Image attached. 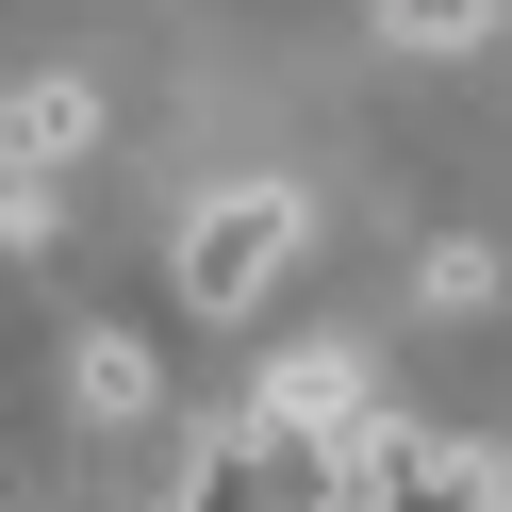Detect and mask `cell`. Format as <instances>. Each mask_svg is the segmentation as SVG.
Instances as JSON below:
<instances>
[{"mask_svg": "<svg viewBox=\"0 0 512 512\" xmlns=\"http://www.w3.org/2000/svg\"><path fill=\"white\" fill-rule=\"evenodd\" d=\"M479 512H512V446H479Z\"/></svg>", "mask_w": 512, "mask_h": 512, "instance_id": "5", "label": "cell"}, {"mask_svg": "<svg viewBox=\"0 0 512 512\" xmlns=\"http://www.w3.org/2000/svg\"><path fill=\"white\" fill-rule=\"evenodd\" d=\"M83 133H100V100H83V83H0V182H50Z\"/></svg>", "mask_w": 512, "mask_h": 512, "instance_id": "2", "label": "cell"}, {"mask_svg": "<svg viewBox=\"0 0 512 512\" xmlns=\"http://www.w3.org/2000/svg\"><path fill=\"white\" fill-rule=\"evenodd\" d=\"M413 298H430V314H479V298H496V248H463V232H446L430 265H413Z\"/></svg>", "mask_w": 512, "mask_h": 512, "instance_id": "4", "label": "cell"}, {"mask_svg": "<svg viewBox=\"0 0 512 512\" xmlns=\"http://www.w3.org/2000/svg\"><path fill=\"white\" fill-rule=\"evenodd\" d=\"M67 380H83V430H149V413H166V380H149V347H133V331H83V364H67Z\"/></svg>", "mask_w": 512, "mask_h": 512, "instance_id": "3", "label": "cell"}, {"mask_svg": "<svg viewBox=\"0 0 512 512\" xmlns=\"http://www.w3.org/2000/svg\"><path fill=\"white\" fill-rule=\"evenodd\" d=\"M298 232H314L298 182H232V199H199V215H182V314H248L281 265H298Z\"/></svg>", "mask_w": 512, "mask_h": 512, "instance_id": "1", "label": "cell"}]
</instances>
